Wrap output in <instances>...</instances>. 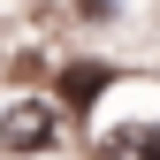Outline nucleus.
<instances>
[{
	"mask_svg": "<svg viewBox=\"0 0 160 160\" xmlns=\"http://www.w3.org/2000/svg\"><path fill=\"white\" fill-rule=\"evenodd\" d=\"M99 92H107V69H92V61H76L61 76V99H69V107H99Z\"/></svg>",
	"mask_w": 160,
	"mask_h": 160,
	"instance_id": "7ed1b4c3",
	"label": "nucleus"
},
{
	"mask_svg": "<svg viewBox=\"0 0 160 160\" xmlns=\"http://www.w3.org/2000/svg\"><path fill=\"white\" fill-rule=\"evenodd\" d=\"M92 152H99V160H160V122H130V130H107Z\"/></svg>",
	"mask_w": 160,
	"mask_h": 160,
	"instance_id": "f03ea898",
	"label": "nucleus"
},
{
	"mask_svg": "<svg viewBox=\"0 0 160 160\" xmlns=\"http://www.w3.org/2000/svg\"><path fill=\"white\" fill-rule=\"evenodd\" d=\"M53 130H61V107L53 99H8L0 107V145L8 152H46Z\"/></svg>",
	"mask_w": 160,
	"mask_h": 160,
	"instance_id": "f257e3e1",
	"label": "nucleus"
}]
</instances>
